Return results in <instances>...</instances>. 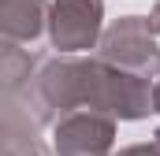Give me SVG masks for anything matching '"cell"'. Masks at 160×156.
Instances as JSON below:
<instances>
[{"mask_svg": "<svg viewBox=\"0 0 160 156\" xmlns=\"http://www.w3.org/2000/svg\"><path fill=\"white\" fill-rule=\"evenodd\" d=\"M38 115L97 112L108 119H145L153 112L149 82L104 60H52L34 78Z\"/></svg>", "mask_w": 160, "mask_h": 156, "instance_id": "6da1fadb", "label": "cell"}, {"mask_svg": "<svg viewBox=\"0 0 160 156\" xmlns=\"http://www.w3.org/2000/svg\"><path fill=\"white\" fill-rule=\"evenodd\" d=\"M97 60H104L119 71H130V75L145 78V82L160 75V45L142 15L116 19L101 37V56Z\"/></svg>", "mask_w": 160, "mask_h": 156, "instance_id": "7a4b0ae2", "label": "cell"}, {"mask_svg": "<svg viewBox=\"0 0 160 156\" xmlns=\"http://www.w3.org/2000/svg\"><path fill=\"white\" fill-rule=\"evenodd\" d=\"M104 0H52L48 7V37L60 52L93 48L101 37Z\"/></svg>", "mask_w": 160, "mask_h": 156, "instance_id": "3957f363", "label": "cell"}, {"mask_svg": "<svg viewBox=\"0 0 160 156\" xmlns=\"http://www.w3.org/2000/svg\"><path fill=\"white\" fill-rule=\"evenodd\" d=\"M116 119L97 112H67L52 126L56 156H112Z\"/></svg>", "mask_w": 160, "mask_h": 156, "instance_id": "277c9868", "label": "cell"}, {"mask_svg": "<svg viewBox=\"0 0 160 156\" xmlns=\"http://www.w3.org/2000/svg\"><path fill=\"white\" fill-rule=\"evenodd\" d=\"M48 22V0H0V34L15 45L41 37Z\"/></svg>", "mask_w": 160, "mask_h": 156, "instance_id": "5b68a950", "label": "cell"}, {"mask_svg": "<svg viewBox=\"0 0 160 156\" xmlns=\"http://www.w3.org/2000/svg\"><path fill=\"white\" fill-rule=\"evenodd\" d=\"M0 156H41L34 126L15 115H0Z\"/></svg>", "mask_w": 160, "mask_h": 156, "instance_id": "8992f818", "label": "cell"}, {"mask_svg": "<svg viewBox=\"0 0 160 156\" xmlns=\"http://www.w3.org/2000/svg\"><path fill=\"white\" fill-rule=\"evenodd\" d=\"M34 71V56H26L15 41H0V89H19Z\"/></svg>", "mask_w": 160, "mask_h": 156, "instance_id": "52a82bcc", "label": "cell"}, {"mask_svg": "<svg viewBox=\"0 0 160 156\" xmlns=\"http://www.w3.org/2000/svg\"><path fill=\"white\" fill-rule=\"evenodd\" d=\"M116 156H160V149L149 141V145H130V149H123V153H116Z\"/></svg>", "mask_w": 160, "mask_h": 156, "instance_id": "ba28073f", "label": "cell"}, {"mask_svg": "<svg viewBox=\"0 0 160 156\" xmlns=\"http://www.w3.org/2000/svg\"><path fill=\"white\" fill-rule=\"evenodd\" d=\"M145 22H149V30H153V37H157V34H160V4L153 7V15H149Z\"/></svg>", "mask_w": 160, "mask_h": 156, "instance_id": "9c48e42d", "label": "cell"}, {"mask_svg": "<svg viewBox=\"0 0 160 156\" xmlns=\"http://www.w3.org/2000/svg\"><path fill=\"white\" fill-rule=\"evenodd\" d=\"M153 112H160V82L153 85Z\"/></svg>", "mask_w": 160, "mask_h": 156, "instance_id": "30bf717a", "label": "cell"}, {"mask_svg": "<svg viewBox=\"0 0 160 156\" xmlns=\"http://www.w3.org/2000/svg\"><path fill=\"white\" fill-rule=\"evenodd\" d=\"M153 145H157V149H160V130H157V134H153Z\"/></svg>", "mask_w": 160, "mask_h": 156, "instance_id": "8fae6325", "label": "cell"}]
</instances>
